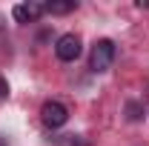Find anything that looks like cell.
<instances>
[{
	"label": "cell",
	"instance_id": "cell-1",
	"mask_svg": "<svg viewBox=\"0 0 149 146\" xmlns=\"http://www.w3.org/2000/svg\"><path fill=\"white\" fill-rule=\"evenodd\" d=\"M112 60H115V43L112 40H97L92 49V72H109Z\"/></svg>",
	"mask_w": 149,
	"mask_h": 146
},
{
	"label": "cell",
	"instance_id": "cell-2",
	"mask_svg": "<svg viewBox=\"0 0 149 146\" xmlns=\"http://www.w3.org/2000/svg\"><path fill=\"white\" fill-rule=\"evenodd\" d=\"M80 52H83V46H80V37L77 35H60L55 43V55L63 60V63H72V60H77L80 57Z\"/></svg>",
	"mask_w": 149,
	"mask_h": 146
},
{
	"label": "cell",
	"instance_id": "cell-3",
	"mask_svg": "<svg viewBox=\"0 0 149 146\" xmlns=\"http://www.w3.org/2000/svg\"><path fill=\"white\" fill-rule=\"evenodd\" d=\"M40 120L49 129H60L69 120V109H66L63 103H57V100H49V103H43V109H40Z\"/></svg>",
	"mask_w": 149,
	"mask_h": 146
},
{
	"label": "cell",
	"instance_id": "cell-4",
	"mask_svg": "<svg viewBox=\"0 0 149 146\" xmlns=\"http://www.w3.org/2000/svg\"><path fill=\"white\" fill-rule=\"evenodd\" d=\"M43 12H46V3H17L12 9V17L17 23H35Z\"/></svg>",
	"mask_w": 149,
	"mask_h": 146
},
{
	"label": "cell",
	"instance_id": "cell-5",
	"mask_svg": "<svg viewBox=\"0 0 149 146\" xmlns=\"http://www.w3.org/2000/svg\"><path fill=\"white\" fill-rule=\"evenodd\" d=\"M74 9H77L74 0H52V3H46V12H52V15H69Z\"/></svg>",
	"mask_w": 149,
	"mask_h": 146
},
{
	"label": "cell",
	"instance_id": "cell-6",
	"mask_svg": "<svg viewBox=\"0 0 149 146\" xmlns=\"http://www.w3.org/2000/svg\"><path fill=\"white\" fill-rule=\"evenodd\" d=\"M138 117H141V115H138V106L129 103V120H138Z\"/></svg>",
	"mask_w": 149,
	"mask_h": 146
},
{
	"label": "cell",
	"instance_id": "cell-7",
	"mask_svg": "<svg viewBox=\"0 0 149 146\" xmlns=\"http://www.w3.org/2000/svg\"><path fill=\"white\" fill-rule=\"evenodd\" d=\"M6 95H9V86H6V80L0 77V97H6Z\"/></svg>",
	"mask_w": 149,
	"mask_h": 146
}]
</instances>
